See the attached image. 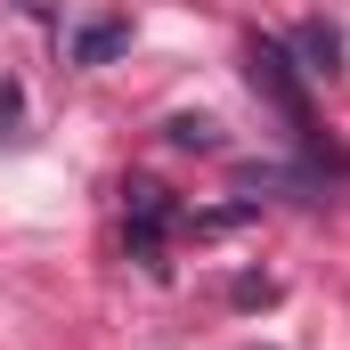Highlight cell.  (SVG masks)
Returning a JSON list of instances; mask_svg holds the SVG:
<instances>
[{"label": "cell", "instance_id": "6da1fadb", "mask_svg": "<svg viewBox=\"0 0 350 350\" xmlns=\"http://www.w3.org/2000/svg\"><path fill=\"white\" fill-rule=\"evenodd\" d=\"M245 66H253V90H261L269 106L310 139V98H301V66H293V49H285V41H253V49H245Z\"/></svg>", "mask_w": 350, "mask_h": 350}, {"label": "cell", "instance_id": "7a4b0ae2", "mask_svg": "<svg viewBox=\"0 0 350 350\" xmlns=\"http://www.w3.org/2000/svg\"><path fill=\"white\" fill-rule=\"evenodd\" d=\"M122 212H131V261H147L155 277H163V237H172V196L155 187V179H131L122 187Z\"/></svg>", "mask_w": 350, "mask_h": 350}, {"label": "cell", "instance_id": "3957f363", "mask_svg": "<svg viewBox=\"0 0 350 350\" xmlns=\"http://www.w3.org/2000/svg\"><path fill=\"white\" fill-rule=\"evenodd\" d=\"M131 49V25L122 16H98V25H82L74 41H66V66H106V57H122Z\"/></svg>", "mask_w": 350, "mask_h": 350}, {"label": "cell", "instance_id": "277c9868", "mask_svg": "<svg viewBox=\"0 0 350 350\" xmlns=\"http://www.w3.org/2000/svg\"><path fill=\"white\" fill-rule=\"evenodd\" d=\"M293 57H301V74H342V33H334L326 16H310V25L293 33Z\"/></svg>", "mask_w": 350, "mask_h": 350}, {"label": "cell", "instance_id": "5b68a950", "mask_svg": "<svg viewBox=\"0 0 350 350\" xmlns=\"http://www.w3.org/2000/svg\"><path fill=\"white\" fill-rule=\"evenodd\" d=\"M163 139L187 147V155H220V147H228V139H220V122H204V114H172V122H163Z\"/></svg>", "mask_w": 350, "mask_h": 350}, {"label": "cell", "instance_id": "8992f818", "mask_svg": "<svg viewBox=\"0 0 350 350\" xmlns=\"http://www.w3.org/2000/svg\"><path fill=\"white\" fill-rule=\"evenodd\" d=\"M25 122V90H16V74H0V139Z\"/></svg>", "mask_w": 350, "mask_h": 350}, {"label": "cell", "instance_id": "52a82bcc", "mask_svg": "<svg viewBox=\"0 0 350 350\" xmlns=\"http://www.w3.org/2000/svg\"><path fill=\"white\" fill-rule=\"evenodd\" d=\"M237 301H245V310H253V301H277V285H269V277H237Z\"/></svg>", "mask_w": 350, "mask_h": 350}]
</instances>
